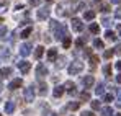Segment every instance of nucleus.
<instances>
[{
    "instance_id": "f257e3e1",
    "label": "nucleus",
    "mask_w": 121,
    "mask_h": 116,
    "mask_svg": "<svg viewBox=\"0 0 121 116\" xmlns=\"http://www.w3.org/2000/svg\"><path fill=\"white\" fill-rule=\"evenodd\" d=\"M82 70H83V62H80V60L70 62V65H69V74L70 75H77V74H80Z\"/></svg>"
},
{
    "instance_id": "423d86ee",
    "label": "nucleus",
    "mask_w": 121,
    "mask_h": 116,
    "mask_svg": "<svg viewBox=\"0 0 121 116\" xmlns=\"http://www.w3.org/2000/svg\"><path fill=\"white\" fill-rule=\"evenodd\" d=\"M36 75H38V78H39V77H46V75H48V69H46V65H44L43 62H39L38 67H36Z\"/></svg>"
},
{
    "instance_id": "412c9836",
    "label": "nucleus",
    "mask_w": 121,
    "mask_h": 116,
    "mask_svg": "<svg viewBox=\"0 0 121 116\" xmlns=\"http://www.w3.org/2000/svg\"><path fill=\"white\" fill-rule=\"evenodd\" d=\"M83 18L85 20H93L95 18V12H93V10H87V12L83 13Z\"/></svg>"
},
{
    "instance_id": "0eeeda50",
    "label": "nucleus",
    "mask_w": 121,
    "mask_h": 116,
    "mask_svg": "<svg viewBox=\"0 0 121 116\" xmlns=\"http://www.w3.org/2000/svg\"><path fill=\"white\" fill-rule=\"evenodd\" d=\"M49 13H51V10H49L48 7L39 8V10H38V20H48L49 18Z\"/></svg>"
},
{
    "instance_id": "6ab92c4d",
    "label": "nucleus",
    "mask_w": 121,
    "mask_h": 116,
    "mask_svg": "<svg viewBox=\"0 0 121 116\" xmlns=\"http://www.w3.org/2000/svg\"><path fill=\"white\" fill-rule=\"evenodd\" d=\"M87 36H82V38H79L77 41H75V46H77V49H80V47H83V44H85V41H87Z\"/></svg>"
},
{
    "instance_id": "c85d7f7f",
    "label": "nucleus",
    "mask_w": 121,
    "mask_h": 116,
    "mask_svg": "<svg viewBox=\"0 0 121 116\" xmlns=\"http://www.w3.org/2000/svg\"><path fill=\"white\" fill-rule=\"evenodd\" d=\"M79 97H80L82 101H90V93H88V92H82Z\"/></svg>"
},
{
    "instance_id": "4d7b16f0",
    "label": "nucleus",
    "mask_w": 121,
    "mask_h": 116,
    "mask_svg": "<svg viewBox=\"0 0 121 116\" xmlns=\"http://www.w3.org/2000/svg\"><path fill=\"white\" fill-rule=\"evenodd\" d=\"M0 116H3V115H0Z\"/></svg>"
},
{
    "instance_id": "864d4df0",
    "label": "nucleus",
    "mask_w": 121,
    "mask_h": 116,
    "mask_svg": "<svg viewBox=\"0 0 121 116\" xmlns=\"http://www.w3.org/2000/svg\"><path fill=\"white\" fill-rule=\"evenodd\" d=\"M46 2H52V0H46Z\"/></svg>"
},
{
    "instance_id": "f8f14e48",
    "label": "nucleus",
    "mask_w": 121,
    "mask_h": 116,
    "mask_svg": "<svg viewBox=\"0 0 121 116\" xmlns=\"http://www.w3.org/2000/svg\"><path fill=\"white\" fill-rule=\"evenodd\" d=\"M65 92V88H64V85H57L56 88H54V92H52V95L56 98H59V97H62V93Z\"/></svg>"
},
{
    "instance_id": "9d476101",
    "label": "nucleus",
    "mask_w": 121,
    "mask_h": 116,
    "mask_svg": "<svg viewBox=\"0 0 121 116\" xmlns=\"http://www.w3.org/2000/svg\"><path fill=\"white\" fill-rule=\"evenodd\" d=\"M21 85H23V80H21V78H13V80L10 82L8 88L13 92V90H17V88H18V87H21Z\"/></svg>"
},
{
    "instance_id": "603ef678",
    "label": "nucleus",
    "mask_w": 121,
    "mask_h": 116,
    "mask_svg": "<svg viewBox=\"0 0 121 116\" xmlns=\"http://www.w3.org/2000/svg\"><path fill=\"white\" fill-rule=\"evenodd\" d=\"M0 23H3V18H0Z\"/></svg>"
},
{
    "instance_id": "8fccbe9b",
    "label": "nucleus",
    "mask_w": 121,
    "mask_h": 116,
    "mask_svg": "<svg viewBox=\"0 0 121 116\" xmlns=\"http://www.w3.org/2000/svg\"><path fill=\"white\" fill-rule=\"evenodd\" d=\"M118 34H120V36H121V23H120V25H118Z\"/></svg>"
},
{
    "instance_id": "ea45409f",
    "label": "nucleus",
    "mask_w": 121,
    "mask_h": 116,
    "mask_svg": "<svg viewBox=\"0 0 121 116\" xmlns=\"http://www.w3.org/2000/svg\"><path fill=\"white\" fill-rule=\"evenodd\" d=\"M39 3H41V0H30V5L31 7H38Z\"/></svg>"
},
{
    "instance_id": "ddd939ff",
    "label": "nucleus",
    "mask_w": 121,
    "mask_h": 116,
    "mask_svg": "<svg viewBox=\"0 0 121 116\" xmlns=\"http://www.w3.org/2000/svg\"><path fill=\"white\" fill-rule=\"evenodd\" d=\"M48 59H49V60L57 59V49H56V47H52V49H49V51H48Z\"/></svg>"
},
{
    "instance_id": "f704fd0d",
    "label": "nucleus",
    "mask_w": 121,
    "mask_h": 116,
    "mask_svg": "<svg viewBox=\"0 0 121 116\" xmlns=\"http://www.w3.org/2000/svg\"><path fill=\"white\" fill-rule=\"evenodd\" d=\"M97 62H98V57L97 56H90V67H95Z\"/></svg>"
},
{
    "instance_id": "49530a36",
    "label": "nucleus",
    "mask_w": 121,
    "mask_h": 116,
    "mask_svg": "<svg viewBox=\"0 0 121 116\" xmlns=\"http://www.w3.org/2000/svg\"><path fill=\"white\" fill-rule=\"evenodd\" d=\"M116 82H118V83H121V74H118V75H116Z\"/></svg>"
},
{
    "instance_id": "6e6d98bb",
    "label": "nucleus",
    "mask_w": 121,
    "mask_h": 116,
    "mask_svg": "<svg viewBox=\"0 0 121 116\" xmlns=\"http://www.w3.org/2000/svg\"><path fill=\"white\" fill-rule=\"evenodd\" d=\"M95 2H100V0H95Z\"/></svg>"
},
{
    "instance_id": "dca6fc26",
    "label": "nucleus",
    "mask_w": 121,
    "mask_h": 116,
    "mask_svg": "<svg viewBox=\"0 0 121 116\" xmlns=\"http://www.w3.org/2000/svg\"><path fill=\"white\" fill-rule=\"evenodd\" d=\"M43 54H44V47H43V46H38V47L35 49V57L41 59V57H43Z\"/></svg>"
},
{
    "instance_id": "3c124183",
    "label": "nucleus",
    "mask_w": 121,
    "mask_h": 116,
    "mask_svg": "<svg viewBox=\"0 0 121 116\" xmlns=\"http://www.w3.org/2000/svg\"><path fill=\"white\" fill-rule=\"evenodd\" d=\"M2 88H3V85H2V82H0V92H2Z\"/></svg>"
},
{
    "instance_id": "5701e85b",
    "label": "nucleus",
    "mask_w": 121,
    "mask_h": 116,
    "mask_svg": "<svg viewBox=\"0 0 121 116\" xmlns=\"http://www.w3.org/2000/svg\"><path fill=\"white\" fill-rule=\"evenodd\" d=\"M70 44H72V41H70V36H65V38L62 39V46H64L65 49H69V47H70Z\"/></svg>"
},
{
    "instance_id": "a18cd8bd",
    "label": "nucleus",
    "mask_w": 121,
    "mask_h": 116,
    "mask_svg": "<svg viewBox=\"0 0 121 116\" xmlns=\"http://www.w3.org/2000/svg\"><path fill=\"white\" fill-rule=\"evenodd\" d=\"M110 2H111V3H115V5H120L121 0H110Z\"/></svg>"
},
{
    "instance_id": "c9c22d12",
    "label": "nucleus",
    "mask_w": 121,
    "mask_h": 116,
    "mask_svg": "<svg viewBox=\"0 0 121 116\" xmlns=\"http://www.w3.org/2000/svg\"><path fill=\"white\" fill-rule=\"evenodd\" d=\"M90 105H92V110H100V101H97V100H95V101H90Z\"/></svg>"
},
{
    "instance_id": "9b49d317",
    "label": "nucleus",
    "mask_w": 121,
    "mask_h": 116,
    "mask_svg": "<svg viewBox=\"0 0 121 116\" xmlns=\"http://www.w3.org/2000/svg\"><path fill=\"white\" fill-rule=\"evenodd\" d=\"M64 88H65L70 95H75V83H74V82H65Z\"/></svg>"
},
{
    "instance_id": "4c0bfd02",
    "label": "nucleus",
    "mask_w": 121,
    "mask_h": 116,
    "mask_svg": "<svg viewBox=\"0 0 121 116\" xmlns=\"http://www.w3.org/2000/svg\"><path fill=\"white\" fill-rule=\"evenodd\" d=\"M5 34H7V28L3 25H0V38H5Z\"/></svg>"
},
{
    "instance_id": "7ed1b4c3",
    "label": "nucleus",
    "mask_w": 121,
    "mask_h": 116,
    "mask_svg": "<svg viewBox=\"0 0 121 116\" xmlns=\"http://www.w3.org/2000/svg\"><path fill=\"white\" fill-rule=\"evenodd\" d=\"M31 49H33V46H31L30 43H23L20 46V54L23 57H28V56L31 54Z\"/></svg>"
},
{
    "instance_id": "58836bf2",
    "label": "nucleus",
    "mask_w": 121,
    "mask_h": 116,
    "mask_svg": "<svg viewBox=\"0 0 121 116\" xmlns=\"http://www.w3.org/2000/svg\"><path fill=\"white\" fill-rule=\"evenodd\" d=\"M100 10L103 12V13H106V12H110V5H101Z\"/></svg>"
},
{
    "instance_id": "a878e982",
    "label": "nucleus",
    "mask_w": 121,
    "mask_h": 116,
    "mask_svg": "<svg viewBox=\"0 0 121 116\" xmlns=\"http://www.w3.org/2000/svg\"><path fill=\"white\" fill-rule=\"evenodd\" d=\"M46 93H48V85L44 82H41L39 83V95H46Z\"/></svg>"
},
{
    "instance_id": "c756f323",
    "label": "nucleus",
    "mask_w": 121,
    "mask_h": 116,
    "mask_svg": "<svg viewBox=\"0 0 121 116\" xmlns=\"http://www.w3.org/2000/svg\"><path fill=\"white\" fill-rule=\"evenodd\" d=\"M85 7V3L83 2H79V3H74V7H72V12H79L80 8H83Z\"/></svg>"
},
{
    "instance_id": "4be33fe9",
    "label": "nucleus",
    "mask_w": 121,
    "mask_h": 116,
    "mask_svg": "<svg viewBox=\"0 0 121 116\" xmlns=\"http://www.w3.org/2000/svg\"><path fill=\"white\" fill-rule=\"evenodd\" d=\"M31 31H33V28H31V26H28V28H25V30H23V31H21V38H28V36H30V34H31Z\"/></svg>"
},
{
    "instance_id": "b1692460",
    "label": "nucleus",
    "mask_w": 121,
    "mask_h": 116,
    "mask_svg": "<svg viewBox=\"0 0 121 116\" xmlns=\"http://www.w3.org/2000/svg\"><path fill=\"white\" fill-rule=\"evenodd\" d=\"M64 64H65V57H64V56H60V57H57V62H56V67H57V69H62V67H64Z\"/></svg>"
},
{
    "instance_id": "473e14b6",
    "label": "nucleus",
    "mask_w": 121,
    "mask_h": 116,
    "mask_svg": "<svg viewBox=\"0 0 121 116\" xmlns=\"http://www.w3.org/2000/svg\"><path fill=\"white\" fill-rule=\"evenodd\" d=\"M0 54H2V57H8L10 56V52H8V49L3 46V47H0Z\"/></svg>"
},
{
    "instance_id": "5fc2aeb1",
    "label": "nucleus",
    "mask_w": 121,
    "mask_h": 116,
    "mask_svg": "<svg viewBox=\"0 0 121 116\" xmlns=\"http://www.w3.org/2000/svg\"><path fill=\"white\" fill-rule=\"evenodd\" d=\"M115 116H121V115H115Z\"/></svg>"
},
{
    "instance_id": "2eb2a0df",
    "label": "nucleus",
    "mask_w": 121,
    "mask_h": 116,
    "mask_svg": "<svg viewBox=\"0 0 121 116\" xmlns=\"http://www.w3.org/2000/svg\"><path fill=\"white\" fill-rule=\"evenodd\" d=\"M8 75H12V69H10V67H3V69H0V77H2V78L8 77Z\"/></svg>"
},
{
    "instance_id": "f3484780",
    "label": "nucleus",
    "mask_w": 121,
    "mask_h": 116,
    "mask_svg": "<svg viewBox=\"0 0 121 116\" xmlns=\"http://www.w3.org/2000/svg\"><path fill=\"white\" fill-rule=\"evenodd\" d=\"M111 115H113V108H111V106L101 108V116H111Z\"/></svg>"
},
{
    "instance_id": "72a5a7b5",
    "label": "nucleus",
    "mask_w": 121,
    "mask_h": 116,
    "mask_svg": "<svg viewBox=\"0 0 121 116\" xmlns=\"http://www.w3.org/2000/svg\"><path fill=\"white\" fill-rule=\"evenodd\" d=\"M79 106H80V101H72V103H69V108H70V110H79Z\"/></svg>"
},
{
    "instance_id": "393cba45",
    "label": "nucleus",
    "mask_w": 121,
    "mask_h": 116,
    "mask_svg": "<svg viewBox=\"0 0 121 116\" xmlns=\"http://www.w3.org/2000/svg\"><path fill=\"white\" fill-rule=\"evenodd\" d=\"M105 38L110 39V41H116V34H115L113 31H110V30H108V31L105 33Z\"/></svg>"
},
{
    "instance_id": "bb28decb",
    "label": "nucleus",
    "mask_w": 121,
    "mask_h": 116,
    "mask_svg": "<svg viewBox=\"0 0 121 116\" xmlns=\"http://www.w3.org/2000/svg\"><path fill=\"white\" fill-rule=\"evenodd\" d=\"M103 74H105V77H110V75H111V65H110V64H106V65L103 67Z\"/></svg>"
},
{
    "instance_id": "1a4fd4ad",
    "label": "nucleus",
    "mask_w": 121,
    "mask_h": 116,
    "mask_svg": "<svg viewBox=\"0 0 121 116\" xmlns=\"http://www.w3.org/2000/svg\"><path fill=\"white\" fill-rule=\"evenodd\" d=\"M18 69H20L23 74H26V72L31 69V64H30L28 60H20V62H18Z\"/></svg>"
},
{
    "instance_id": "20e7f679",
    "label": "nucleus",
    "mask_w": 121,
    "mask_h": 116,
    "mask_svg": "<svg viewBox=\"0 0 121 116\" xmlns=\"http://www.w3.org/2000/svg\"><path fill=\"white\" fill-rule=\"evenodd\" d=\"M25 100H26L28 103H31V101L35 100V87H33V85H30V87L25 88Z\"/></svg>"
},
{
    "instance_id": "09e8293b",
    "label": "nucleus",
    "mask_w": 121,
    "mask_h": 116,
    "mask_svg": "<svg viewBox=\"0 0 121 116\" xmlns=\"http://www.w3.org/2000/svg\"><path fill=\"white\" fill-rule=\"evenodd\" d=\"M115 52H118V54H121V46H118V47H116V51H115Z\"/></svg>"
},
{
    "instance_id": "79ce46f5",
    "label": "nucleus",
    "mask_w": 121,
    "mask_h": 116,
    "mask_svg": "<svg viewBox=\"0 0 121 116\" xmlns=\"http://www.w3.org/2000/svg\"><path fill=\"white\" fill-rule=\"evenodd\" d=\"M115 17H116V18H121V7H118V8L115 10Z\"/></svg>"
},
{
    "instance_id": "6e6552de",
    "label": "nucleus",
    "mask_w": 121,
    "mask_h": 116,
    "mask_svg": "<svg viewBox=\"0 0 121 116\" xmlns=\"http://www.w3.org/2000/svg\"><path fill=\"white\" fill-rule=\"evenodd\" d=\"M82 83H83L85 88H92V85L95 83V78H93V75H85L82 78Z\"/></svg>"
},
{
    "instance_id": "a211bd4d",
    "label": "nucleus",
    "mask_w": 121,
    "mask_h": 116,
    "mask_svg": "<svg viewBox=\"0 0 121 116\" xmlns=\"http://www.w3.org/2000/svg\"><path fill=\"white\" fill-rule=\"evenodd\" d=\"M95 93H97V95H103V93H105V83H103V82H100V83L97 85Z\"/></svg>"
},
{
    "instance_id": "aec40b11",
    "label": "nucleus",
    "mask_w": 121,
    "mask_h": 116,
    "mask_svg": "<svg viewBox=\"0 0 121 116\" xmlns=\"http://www.w3.org/2000/svg\"><path fill=\"white\" fill-rule=\"evenodd\" d=\"M88 30H90V33H93V34H98V33H100V26H98L97 23H92Z\"/></svg>"
},
{
    "instance_id": "de8ad7c7",
    "label": "nucleus",
    "mask_w": 121,
    "mask_h": 116,
    "mask_svg": "<svg viewBox=\"0 0 121 116\" xmlns=\"http://www.w3.org/2000/svg\"><path fill=\"white\" fill-rule=\"evenodd\" d=\"M116 69H118V70H121V60H120V62H116Z\"/></svg>"
},
{
    "instance_id": "4468645a",
    "label": "nucleus",
    "mask_w": 121,
    "mask_h": 116,
    "mask_svg": "<svg viewBox=\"0 0 121 116\" xmlns=\"http://www.w3.org/2000/svg\"><path fill=\"white\" fill-rule=\"evenodd\" d=\"M13 110H15V103H13V101H7V105H5V113L12 115Z\"/></svg>"
},
{
    "instance_id": "a19ab883",
    "label": "nucleus",
    "mask_w": 121,
    "mask_h": 116,
    "mask_svg": "<svg viewBox=\"0 0 121 116\" xmlns=\"http://www.w3.org/2000/svg\"><path fill=\"white\" fill-rule=\"evenodd\" d=\"M101 23H103L105 26H110V25H111V20H110V18H103V20H101Z\"/></svg>"
},
{
    "instance_id": "c03bdc74",
    "label": "nucleus",
    "mask_w": 121,
    "mask_h": 116,
    "mask_svg": "<svg viewBox=\"0 0 121 116\" xmlns=\"http://www.w3.org/2000/svg\"><path fill=\"white\" fill-rule=\"evenodd\" d=\"M82 116H95V115H93L92 111H83V113H82Z\"/></svg>"
},
{
    "instance_id": "cd10ccee",
    "label": "nucleus",
    "mask_w": 121,
    "mask_h": 116,
    "mask_svg": "<svg viewBox=\"0 0 121 116\" xmlns=\"http://www.w3.org/2000/svg\"><path fill=\"white\" fill-rule=\"evenodd\" d=\"M93 46H95V47H98V49H103V47H105V44H103V41H101V39H93Z\"/></svg>"
},
{
    "instance_id": "39448f33",
    "label": "nucleus",
    "mask_w": 121,
    "mask_h": 116,
    "mask_svg": "<svg viewBox=\"0 0 121 116\" xmlns=\"http://www.w3.org/2000/svg\"><path fill=\"white\" fill-rule=\"evenodd\" d=\"M70 23H72V30H74L75 33H79V31H82V30H83V23H82L79 18H72V21H70Z\"/></svg>"
},
{
    "instance_id": "f03ea898",
    "label": "nucleus",
    "mask_w": 121,
    "mask_h": 116,
    "mask_svg": "<svg viewBox=\"0 0 121 116\" xmlns=\"http://www.w3.org/2000/svg\"><path fill=\"white\" fill-rule=\"evenodd\" d=\"M65 36H67V28H65L64 25H59V28L54 31V38H56V39H60V41H62V39L65 38Z\"/></svg>"
},
{
    "instance_id": "2f4dec72",
    "label": "nucleus",
    "mask_w": 121,
    "mask_h": 116,
    "mask_svg": "<svg viewBox=\"0 0 121 116\" xmlns=\"http://www.w3.org/2000/svg\"><path fill=\"white\" fill-rule=\"evenodd\" d=\"M49 28H51V30H54V31H56V30H57V28H59V23H57V21H56V20H51V21H49Z\"/></svg>"
},
{
    "instance_id": "37998d69",
    "label": "nucleus",
    "mask_w": 121,
    "mask_h": 116,
    "mask_svg": "<svg viewBox=\"0 0 121 116\" xmlns=\"http://www.w3.org/2000/svg\"><path fill=\"white\" fill-rule=\"evenodd\" d=\"M116 105H118V106L121 108V88L118 90V101H116Z\"/></svg>"
},
{
    "instance_id": "e433bc0d",
    "label": "nucleus",
    "mask_w": 121,
    "mask_h": 116,
    "mask_svg": "<svg viewBox=\"0 0 121 116\" xmlns=\"http://www.w3.org/2000/svg\"><path fill=\"white\" fill-rule=\"evenodd\" d=\"M103 101H105V103H110V101H113V95H111V93H106V95L103 97Z\"/></svg>"
},
{
    "instance_id": "7c9ffc66",
    "label": "nucleus",
    "mask_w": 121,
    "mask_h": 116,
    "mask_svg": "<svg viewBox=\"0 0 121 116\" xmlns=\"http://www.w3.org/2000/svg\"><path fill=\"white\" fill-rule=\"evenodd\" d=\"M113 54H115V49H106V51L103 52V57H105V59H110Z\"/></svg>"
}]
</instances>
